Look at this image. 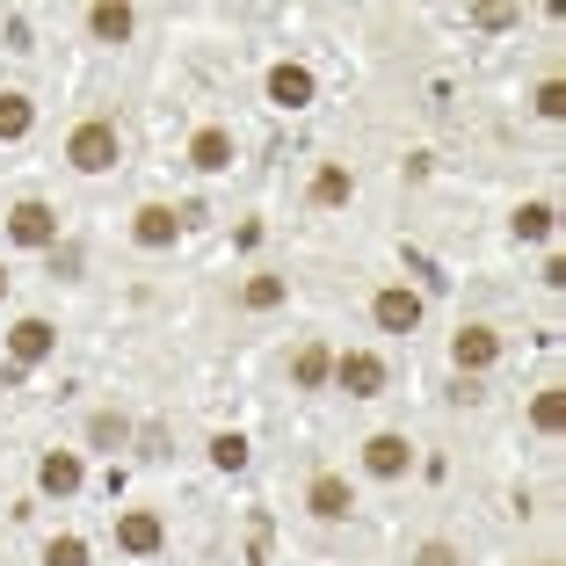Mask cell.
Segmentation results:
<instances>
[{"label":"cell","mask_w":566,"mask_h":566,"mask_svg":"<svg viewBox=\"0 0 566 566\" xmlns=\"http://www.w3.org/2000/svg\"><path fill=\"white\" fill-rule=\"evenodd\" d=\"M117 160H124V138H117V124H102V117L73 124V138H66V167H73V175H109Z\"/></svg>","instance_id":"obj_1"},{"label":"cell","mask_w":566,"mask_h":566,"mask_svg":"<svg viewBox=\"0 0 566 566\" xmlns=\"http://www.w3.org/2000/svg\"><path fill=\"white\" fill-rule=\"evenodd\" d=\"M8 240H15V248H59V211L22 197L15 211H8Z\"/></svg>","instance_id":"obj_2"},{"label":"cell","mask_w":566,"mask_h":566,"mask_svg":"<svg viewBox=\"0 0 566 566\" xmlns=\"http://www.w3.org/2000/svg\"><path fill=\"white\" fill-rule=\"evenodd\" d=\"M334 385H342L349 400H378L385 392V364L370 349H349V356H334Z\"/></svg>","instance_id":"obj_3"},{"label":"cell","mask_w":566,"mask_h":566,"mask_svg":"<svg viewBox=\"0 0 566 566\" xmlns=\"http://www.w3.org/2000/svg\"><path fill=\"white\" fill-rule=\"evenodd\" d=\"M59 349V334H51V319H15V327H8V356H15V370H30V364H44V356Z\"/></svg>","instance_id":"obj_4"},{"label":"cell","mask_w":566,"mask_h":566,"mask_svg":"<svg viewBox=\"0 0 566 566\" xmlns=\"http://www.w3.org/2000/svg\"><path fill=\"white\" fill-rule=\"evenodd\" d=\"M370 319H378L385 334H415L421 327V298L407 291V283H392V291H378V298H370Z\"/></svg>","instance_id":"obj_5"},{"label":"cell","mask_w":566,"mask_h":566,"mask_svg":"<svg viewBox=\"0 0 566 566\" xmlns=\"http://www.w3.org/2000/svg\"><path fill=\"white\" fill-rule=\"evenodd\" d=\"M364 465L378 472V480H400V472L415 465V443H407L400 429H378V436H370V443H364Z\"/></svg>","instance_id":"obj_6"},{"label":"cell","mask_w":566,"mask_h":566,"mask_svg":"<svg viewBox=\"0 0 566 566\" xmlns=\"http://www.w3.org/2000/svg\"><path fill=\"white\" fill-rule=\"evenodd\" d=\"M305 509H313L319 523H349V516H356V494H349V480H334V472H319V480L305 486Z\"/></svg>","instance_id":"obj_7"},{"label":"cell","mask_w":566,"mask_h":566,"mask_svg":"<svg viewBox=\"0 0 566 566\" xmlns=\"http://www.w3.org/2000/svg\"><path fill=\"white\" fill-rule=\"evenodd\" d=\"M450 356H458V370H465V378H480V370H494V356H501V334H494V327H458Z\"/></svg>","instance_id":"obj_8"},{"label":"cell","mask_w":566,"mask_h":566,"mask_svg":"<svg viewBox=\"0 0 566 566\" xmlns=\"http://www.w3.org/2000/svg\"><path fill=\"white\" fill-rule=\"evenodd\" d=\"M132 240H138V248H175V240H182V211H167V203H138Z\"/></svg>","instance_id":"obj_9"},{"label":"cell","mask_w":566,"mask_h":566,"mask_svg":"<svg viewBox=\"0 0 566 566\" xmlns=\"http://www.w3.org/2000/svg\"><path fill=\"white\" fill-rule=\"evenodd\" d=\"M189 167H197V175H226V167H233V132L203 124V132L189 138Z\"/></svg>","instance_id":"obj_10"},{"label":"cell","mask_w":566,"mask_h":566,"mask_svg":"<svg viewBox=\"0 0 566 566\" xmlns=\"http://www.w3.org/2000/svg\"><path fill=\"white\" fill-rule=\"evenodd\" d=\"M160 516H153V509H124V516H117V545L124 552H138V559H146V552H160Z\"/></svg>","instance_id":"obj_11"},{"label":"cell","mask_w":566,"mask_h":566,"mask_svg":"<svg viewBox=\"0 0 566 566\" xmlns=\"http://www.w3.org/2000/svg\"><path fill=\"white\" fill-rule=\"evenodd\" d=\"M81 480H87V472H81V458H73V450H51L44 465H36V486H44V494H59V501L81 494Z\"/></svg>","instance_id":"obj_12"},{"label":"cell","mask_w":566,"mask_h":566,"mask_svg":"<svg viewBox=\"0 0 566 566\" xmlns=\"http://www.w3.org/2000/svg\"><path fill=\"white\" fill-rule=\"evenodd\" d=\"M313 73H305V66H276V73H269V102H276V109H305V102H313Z\"/></svg>","instance_id":"obj_13"},{"label":"cell","mask_w":566,"mask_h":566,"mask_svg":"<svg viewBox=\"0 0 566 566\" xmlns=\"http://www.w3.org/2000/svg\"><path fill=\"white\" fill-rule=\"evenodd\" d=\"M132 30H138L132 8H109V0L87 8V36H95V44H132Z\"/></svg>","instance_id":"obj_14"},{"label":"cell","mask_w":566,"mask_h":566,"mask_svg":"<svg viewBox=\"0 0 566 566\" xmlns=\"http://www.w3.org/2000/svg\"><path fill=\"white\" fill-rule=\"evenodd\" d=\"M30 124H36L30 95H15V87H0V138L15 146V138H30Z\"/></svg>","instance_id":"obj_15"},{"label":"cell","mask_w":566,"mask_h":566,"mask_svg":"<svg viewBox=\"0 0 566 566\" xmlns=\"http://www.w3.org/2000/svg\"><path fill=\"white\" fill-rule=\"evenodd\" d=\"M291 378H298V385H305V392H319V385H327V378H334V356H327V349H319V342H305V349H298V356H291Z\"/></svg>","instance_id":"obj_16"},{"label":"cell","mask_w":566,"mask_h":566,"mask_svg":"<svg viewBox=\"0 0 566 566\" xmlns=\"http://www.w3.org/2000/svg\"><path fill=\"white\" fill-rule=\"evenodd\" d=\"M283 298H291V283H283V276H248V291H240L248 313H276Z\"/></svg>","instance_id":"obj_17"},{"label":"cell","mask_w":566,"mask_h":566,"mask_svg":"<svg viewBox=\"0 0 566 566\" xmlns=\"http://www.w3.org/2000/svg\"><path fill=\"white\" fill-rule=\"evenodd\" d=\"M531 429L537 436H559L566 429V392H537V400H531Z\"/></svg>","instance_id":"obj_18"},{"label":"cell","mask_w":566,"mask_h":566,"mask_svg":"<svg viewBox=\"0 0 566 566\" xmlns=\"http://www.w3.org/2000/svg\"><path fill=\"white\" fill-rule=\"evenodd\" d=\"M356 182H349V167H319L313 175V203H349Z\"/></svg>","instance_id":"obj_19"},{"label":"cell","mask_w":566,"mask_h":566,"mask_svg":"<svg viewBox=\"0 0 566 566\" xmlns=\"http://www.w3.org/2000/svg\"><path fill=\"white\" fill-rule=\"evenodd\" d=\"M552 218H559L552 203H523V211L509 218V226H516V240H552Z\"/></svg>","instance_id":"obj_20"},{"label":"cell","mask_w":566,"mask_h":566,"mask_svg":"<svg viewBox=\"0 0 566 566\" xmlns=\"http://www.w3.org/2000/svg\"><path fill=\"white\" fill-rule=\"evenodd\" d=\"M211 465L240 472V465H248V436H211Z\"/></svg>","instance_id":"obj_21"},{"label":"cell","mask_w":566,"mask_h":566,"mask_svg":"<svg viewBox=\"0 0 566 566\" xmlns=\"http://www.w3.org/2000/svg\"><path fill=\"white\" fill-rule=\"evenodd\" d=\"M531 102H537V117L559 124V117H566V81H537V95H531Z\"/></svg>","instance_id":"obj_22"},{"label":"cell","mask_w":566,"mask_h":566,"mask_svg":"<svg viewBox=\"0 0 566 566\" xmlns=\"http://www.w3.org/2000/svg\"><path fill=\"white\" fill-rule=\"evenodd\" d=\"M44 566H87V545H81V537H51V545H44Z\"/></svg>","instance_id":"obj_23"},{"label":"cell","mask_w":566,"mask_h":566,"mask_svg":"<svg viewBox=\"0 0 566 566\" xmlns=\"http://www.w3.org/2000/svg\"><path fill=\"white\" fill-rule=\"evenodd\" d=\"M87 436H95V443H124L132 429H124V415H95V429H87Z\"/></svg>","instance_id":"obj_24"},{"label":"cell","mask_w":566,"mask_h":566,"mask_svg":"<svg viewBox=\"0 0 566 566\" xmlns=\"http://www.w3.org/2000/svg\"><path fill=\"white\" fill-rule=\"evenodd\" d=\"M415 566H458V552H450L443 537H436V545H421V552H415Z\"/></svg>","instance_id":"obj_25"},{"label":"cell","mask_w":566,"mask_h":566,"mask_svg":"<svg viewBox=\"0 0 566 566\" xmlns=\"http://www.w3.org/2000/svg\"><path fill=\"white\" fill-rule=\"evenodd\" d=\"M0 298H8V269H0Z\"/></svg>","instance_id":"obj_26"}]
</instances>
